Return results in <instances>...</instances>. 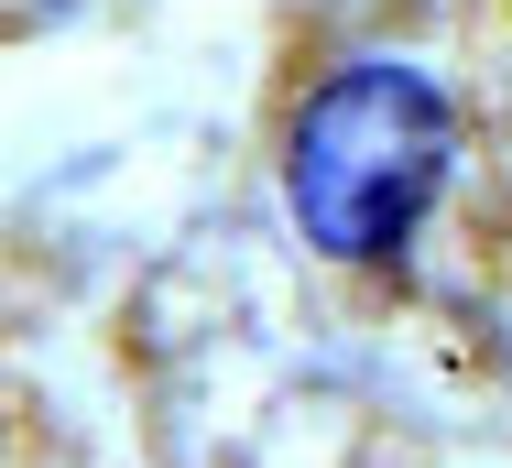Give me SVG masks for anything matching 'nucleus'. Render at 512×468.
<instances>
[{"mask_svg": "<svg viewBox=\"0 0 512 468\" xmlns=\"http://www.w3.org/2000/svg\"><path fill=\"white\" fill-rule=\"evenodd\" d=\"M447 175V98L414 66H349L306 98L295 142H284V196L295 229L338 262H382L404 251V229L436 207Z\"/></svg>", "mask_w": 512, "mask_h": 468, "instance_id": "f257e3e1", "label": "nucleus"}]
</instances>
